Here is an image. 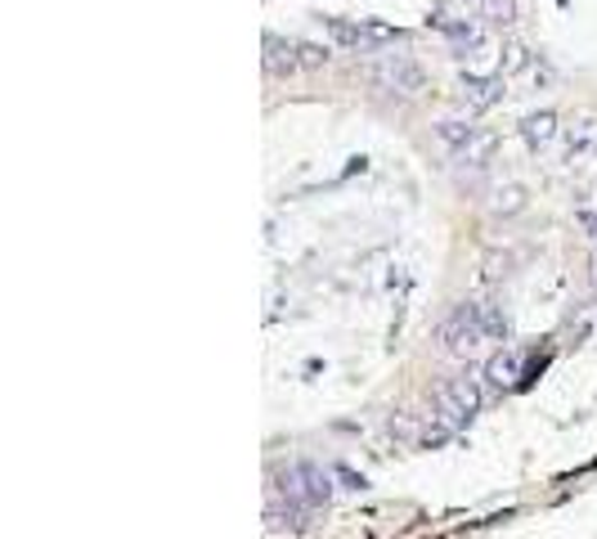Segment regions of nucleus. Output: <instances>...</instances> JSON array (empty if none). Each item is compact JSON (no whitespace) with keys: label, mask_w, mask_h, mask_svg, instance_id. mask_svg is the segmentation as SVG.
Returning a JSON list of instances; mask_svg holds the SVG:
<instances>
[{"label":"nucleus","mask_w":597,"mask_h":539,"mask_svg":"<svg viewBox=\"0 0 597 539\" xmlns=\"http://www.w3.org/2000/svg\"><path fill=\"white\" fill-rule=\"evenodd\" d=\"M495 149H499V136L481 127V131H476V136H471V140H467L454 158H458L462 167H490V162H495Z\"/></svg>","instance_id":"obj_10"},{"label":"nucleus","mask_w":597,"mask_h":539,"mask_svg":"<svg viewBox=\"0 0 597 539\" xmlns=\"http://www.w3.org/2000/svg\"><path fill=\"white\" fill-rule=\"evenodd\" d=\"M481 6H486L490 28H513L517 23V0H481Z\"/></svg>","instance_id":"obj_15"},{"label":"nucleus","mask_w":597,"mask_h":539,"mask_svg":"<svg viewBox=\"0 0 597 539\" xmlns=\"http://www.w3.org/2000/svg\"><path fill=\"white\" fill-rule=\"evenodd\" d=\"M436 405H440L445 422L462 427V422H471L476 413H481L486 396H481V387H476L471 378H449V382H440V387H436Z\"/></svg>","instance_id":"obj_4"},{"label":"nucleus","mask_w":597,"mask_h":539,"mask_svg":"<svg viewBox=\"0 0 597 539\" xmlns=\"http://www.w3.org/2000/svg\"><path fill=\"white\" fill-rule=\"evenodd\" d=\"M365 77L378 90H391V94H405V99H414V94L427 90V72L409 54H378L374 63H365Z\"/></svg>","instance_id":"obj_2"},{"label":"nucleus","mask_w":597,"mask_h":539,"mask_svg":"<svg viewBox=\"0 0 597 539\" xmlns=\"http://www.w3.org/2000/svg\"><path fill=\"white\" fill-rule=\"evenodd\" d=\"M297 59H301L306 72H319V68L332 63V50L328 46H315V41H297Z\"/></svg>","instance_id":"obj_14"},{"label":"nucleus","mask_w":597,"mask_h":539,"mask_svg":"<svg viewBox=\"0 0 597 539\" xmlns=\"http://www.w3.org/2000/svg\"><path fill=\"white\" fill-rule=\"evenodd\" d=\"M458 90H462V103L471 113H490V108L504 103V94H508V77L504 72H462Z\"/></svg>","instance_id":"obj_6"},{"label":"nucleus","mask_w":597,"mask_h":539,"mask_svg":"<svg viewBox=\"0 0 597 539\" xmlns=\"http://www.w3.org/2000/svg\"><path fill=\"white\" fill-rule=\"evenodd\" d=\"M517 131H521V144H526L530 153H548V149L561 140L566 127H561V118L553 113V108H539V113H526V118H521Z\"/></svg>","instance_id":"obj_7"},{"label":"nucleus","mask_w":597,"mask_h":539,"mask_svg":"<svg viewBox=\"0 0 597 539\" xmlns=\"http://www.w3.org/2000/svg\"><path fill=\"white\" fill-rule=\"evenodd\" d=\"M436 338H440V347H445L449 356H471L476 347H486L481 301H458V306H449V315L440 319Z\"/></svg>","instance_id":"obj_1"},{"label":"nucleus","mask_w":597,"mask_h":539,"mask_svg":"<svg viewBox=\"0 0 597 539\" xmlns=\"http://www.w3.org/2000/svg\"><path fill=\"white\" fill-rule=\"evenodd\" d=\"M593 162H597V118L588 113L561 131V167L570 176H584V171H593Z\"/></svg>","instance_id":"obj_3"},{"label":"nucleus","mask_w":597,"mask_h":539,"mask_svg":"<svg viewBox=\"0 0 597 539\" xmlns=\"http://www.w3.org/2000/svg\"><path fill=\"white\" fill-rule=\"evenodd\" d=\"M490 207H495L499 216H517V211L526 207V189H521V184H499Z\"/></svg>","instance_id":"obj_13"},{"label":"nucleus","mask_w":597,"mask_h":539,"mask_svg":"<svg viewBox=\"0 0 597 539\" xmlns=\"http://www.w3.org/2000/svg\"><path fill=\"white\" fill-rule=\"evenodd\" d=\"M266 72L270 77H279V81H288V77H297L301 72V59H297V41H283L279 32H266Z\"/></svg>","instance_id":"obj_8"},{"label":"nucleus","mask_w":597,"mask_h":539,"mask_svg":"<svg viewBox=\"0 0 597 539\" xmlns=\"http://www.w3.org/2000/svg\"><path fill=\"white\" fill-rule=\"evenodd\" d=\"M476 131H481V127H471L467 118H440V122H436V140H440L449 153H458Z\"/></svg>","instance_id":"obj_11"},{"label":"nucleus","mask_w":597,"mask_h":539,"mask_svg":"<svg viewBox=\"0 0 597 539\" xmlns=\"http://www.w3.org/2000/svg\"><path fill=\"white\" fill-rule=\"evenodd\" d=\"M481 329H486V342H508V333H513V323H508V310L504 306H495V301H481Z\"/></svg>","instance_id":"obj_12"},{"label":"nucleus","mask_w":597,"mask_h":539,"mask_svg":"<svg viewBox=\"0 0 597 539\" xmlns=\"http://www.w3.org/2000/svg\"><path fill=\"white\" fill-rule=\"evenodd\" d=\"M458 6H476V0H458Z\"/></svg>","instance_id":"obj_16"},{"label":"nucleus","mask_w":597,"mask_h":539,"mask_svg":"<svg viewBox=\"0 0 597 539\" xmlns=\"http://www.w3.org/2000/svg\"><path fill=\"white\" fill-rule=\"evenodd\" d=\"M486 382H490L495 391H513V387H521V382H526V373H521V351L504 347L499 356H490V365H486Z\"/></svg>","instance_id":"obj_9"},{"label":"nucleus","mask_w":597,"mask_h":539,"mask_svg":"<svg viewBox=\"0 0 597 539\" xmlns=\"http://www.w3.org/2000/svg\"><path fill=\"white\" fill-rule=\"evenodd\" d=\"M427 28L431 32H440L458 54H467V50H476L486 41V28H481V19H467V14H454V10H445V6H436L431 10V19H427Z\"/></svg>","instance_id":"obj_5"}]
</instances>
